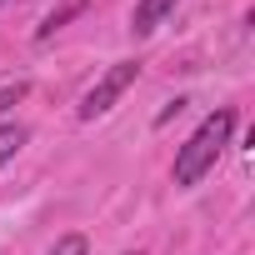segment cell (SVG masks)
Segmentation results:
<instances>
[{
  "label": "cell",
  "instance_id": "cell-2",
  "mask_svg": "<svg viewBox=\"0 0 255 255\" xmlns=\"http://www.w3.org/2000/svg\"><path fill=\"white\" fill-rule=\"evenodd\" d=\"M135 75H140V60H120V65H110L90 90H85V100H80V120H95V115H105L125 90L135 85Z\"/></svg>",
  "mask_w": 255,
  "mask_h": 255
},
{
  "label": "cell",
  "instance_id": "cell-6",
  "mask_svg": "<svg viewBox=\"0 0 255 255\" xmlns=\"http://www.w3.org/2000/svg\"><path fill=\"white\" fill-rule=\"evenodd\" d=\"M25 90H30L25 80H10V85H0V115H5L10 105H20V100H25Z\"/></svg>",
  "mask_w": 255,
  "mask_h": 255
},
{
  "label": "cell",
  "instance_id": "cell-8",
  "mask_svg": "<svg viewBox=\"0 0 255 255\" xmlns=\"http://www.w3.org/2000/svg\"><path fill=\"white\" fill-rule=\"evenodd\" d=\"M0 5H5V0H0Z\"/></svg>",
  "mask_w": 255,
  "mask_h": 255
},
{
  "label": "cell",
  "instance_id": "cell-3",
  "mask_svg": "<svg viewBox=\"0 0 255 255\" xmlns=\"http://www.w3.org/2000/svg\"><path fill=\"white\" fill-rule=\"evenodd\" d=\"M175 5H180V0H140L135 15H130V30H135V35H155V30H160V20H165Z\"/></svg>",
  "mask_w": 255,
  "mask_h": 255
},
{
  "label": "cell",
  "instance_id": "cell-1",
  "mask_svg": "<svg viewBox=\"0 0 255 255\" xmlns=\"http://www.w3.org/2000/svg\"><path fill=\"white\" fill-rule=\"evenodd\" d=\"M230 130H235V110H210L205 120H200V130L175 150V185L180 190H190V185H200L205 180V170L220 160V150L230 145Z\"/></svg>",
  "mask_w": 255,
  "mask_h": 255
},
{
  "label": "cell",
  "instance_id": "cell-5",
  "mask_svg": "<svg viewBox=\"0 0 255 255\" xmlns=\"http://www.w3.org/2000/svg\"><path fill=\"white\" fill-rule=\"evenodd\" d=\"M80 10H85V0H70V5H60L55 15H45V20H40V30H35V40H50V35H55V30H60L65 20H75Z\"/></svg>",
  "mask_w": 255,
  "mask_h": 255
},
{
  "label": "cell",
  "instance_id": "cell-7",
  "mask_svg": "<svg viewBox=\"0 0 255 255\" xmlns=\"http://www.w3.org/2000/svg\"><path fill=\"white\" fill-rule=\"evenodd\" d=\"M50 255H85V235H60Z\"/></svg>",
  "mask_w": 255,
  "mask_h": 255
},
{
  "label": "cell",
  "instance_id": "cell-4",
  "mask_svg": "<svg viewBox=\"0 0 255 255\" xmlns=\"http://www.w3.org/2000/svg\"><path fill=\"white\" fill-rule=\"evenodd\" d=\"M25 140H30V130H25L20 120H10V125H0V165H5V160H15Z\"/></svg>",
  "mask_w": 255,
  "mask_h": 255
}]
</instances>
